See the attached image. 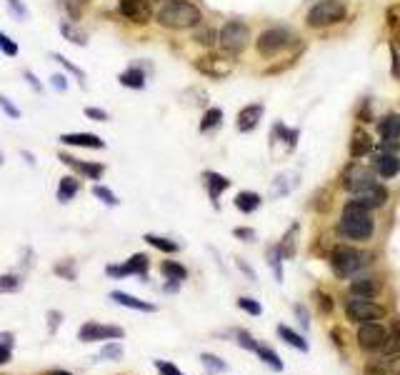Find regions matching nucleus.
Returning <instances> with one entry per match:
<instances>
[{"label": "nucleus", "instance_id": "f257e3e1", "mask_svg": "<svg viewBox=\"0 0 400 375\" xmlns=\"http://www.w3.org/2000/svg\"><path fill=\"white\" fill-rule=\"evenodd\" d=\"M158 23L163 28L170 30H186V28H198L203 21L200 8L193 5L190 0H168L166 5L158 10Z\"/></svg>", "mask_w": 400, "mask_h": 375}, {"label": "nucleus", "instance_id": "f03ea898", "mask_svg": "<svg viewBox=\"0 0 400 375\" xmlns=\"http://www.w3.org/2000/svg\"><path fill=\"white\" fill-rule=\"evenodd\" d=\"M373 218L370 210L358 205V203L348 201L343 208V218L338 223V233L345 238V240H368L373 236Z\"/></svg>", "mask_w": 400, "mask_h": 375}, {"label": "nucleus", "instance_id": "7ed1b4c3", "mask_svg": "<svg viewBox=\"0 0 400 375\" xmlns=\"http://www.w3.org/2000/svg\"><path fill=\"white\" fill-rule=\"evenodd\" d=\"M368 263H370V255L363 253V250L351 248V245H338L331 253V268L338 278H353Z\"/></svg>", "mask_w": 400, "mask_h": 375}, {"label": "nucleus", "instance_id": "20e7f679", "mask_svg": "<svg viewBox=\"0 0 400 375\" xmlns=\"http://www.w3.org/2000/svg\"><path fill=\"white\" fill-rule=\"evenodd\" d=\"M298 43V35L288 28H268L265 33L258 35L256 41V48L263 58H273L278 53H283V50L293 48Z\"/></svg>", "mask_w": 400, "mask_h": 375}, {"label": "nucleus", "instance_id": "39448f33", "mask_svg": "<svg viewBox=\"0 0 400 375\" xmlns=\"http://www.w3.org/2000/svg\"><path fill=\"white\" fill-rule=\"evenodd\" d=\"M345 5L340 0H323V3H315V5L308 10V18L305 23L311 28H328V25H335V23L345 21Z\"/></svg>", "mask_w": 400, "mask_h": 375}, {"label": "nucleus", "instance_id": "423d86ee", "mask_svg": "<svg viewBox=\"0 0 400 375\" xmlns=\"http://www.w3.org/2000/svg\"><path fill=\"white\" fill-rule=\"evenodd\" d=\"M218 41H221V48L230 56H238L248 48L250 43V28L243 21H228L218 33Z\"/></svg>", "mask_w": 400, "mask_h": 375}, {"label": "nucleus", "instance_id": "0eeeda50", "mask_svg": "<svg viewBox=\"0 0 400 375\" xmlns=\"http://www.w3.org/2000/svg\"><path fill=\"white\" fill-rule=\"evenodd\" d=\"M345 312H348V318L355 320V323H375L386 315V308L378 306L375 300L370 298H358V295H353L348 303H345Z\"/></svg>", "mask_w": 400, "mask_h": 375}, {"label": "nucleus", "instance_id": "6e6552de", "mask_svg": "<svg viewBox=\"0 0 400 375\" xmlns=\"http://www.w3.org/2000/svg\"><path fill=\"white\" fill-rule=\"evenodd\" d=\"M388 341V330L380 323H363L358 330V345L366 350V353H375V350H383Z\"/></svg>", "mask_w": 400, "mask_h": 375}, {"label": "nucleus", "instance_id": "1a4fd4ad", "mask_svg": "<svg viewBox=\"0 0 400 375\" xmlns=\"http://www.w3.org/2000/svg\"><path fill=\"white\" fill-rule=\"evenodd\" d=\"M378 185L375 183V175H373L370 168L366 166H351L348 170H345L343 175V188L345 190H351L353 195L355 193H363V190H368V188Z\"/></svg>", "mask_w": 400, "mask_h": 375}, {"label": "nucleus", "instance_id": "9d476101", "mask_svg": "<svg viewBox=\"0 0 400 375\" xmlns=\"http://www.w3.org/2000/svg\"><path fill=\"white\" fill-rule=\"evenodd\" d=\"M118 10L123 18H128L131 23H148L153 18V5L151 0H118Z\"/></svg>", "mask_w": 400, "mask_h": 375}, {"label": "nucleus", "instance_id": "9b49d317", "mask_svg": "<svg viewBox=\"0 0 400 375\" xmlns=\"http://www.w3.org/2000/svg\"><path fill=\"white\" fill-rule=\"evenodd\" d=\"M78 338L83 343H93V341H118L123 338V328L115 326H98V323H88L78 330Z\"/></svg>", "mask_w": 400, "mask_h": 375}, {"label": "nucleus", "instance_id": "f8f14e48", "mask_svg": "<svg viewBox=\"0 0 400 375\" xmlns=\"http://www.w3.org/2000/svg\"><path fill=\"white\" fill-rule=\"evenodd\" d=\"M195 68H198L200 73H205V76L218 80V78H225L230 70H233V62L225 60V58H218V56H208V58H198Z\"/></svg>", "mask_w": 400, "mask_h": 375}, {"label": "nucleus", "instance_id": "ddd939ff", "mask_svg": "<svg viewBox=\"0 0 400 375\" xmlns=\"http://www.w3.org/2000/svg\"><path fill=\"white\" fill-rule=\"evenodd\" d=\"M60 143H63V146L93 148V150H100V148H105L103 138H100V135H96V133H63Z\"/></svg>", "mask_w": 400, "mask_h": 375}, {"label": "nucleus", "instance_id": "4468645a", "mask_svg": "<svg viewBox=\"0 0 400 375\" xmlns=\"http://www.w3.org/2000/svg\"><path fill=\"white\" fill-rule=\"evenodd\" d=\"M388 201V190L383 185H373L368 188V190H363V193H355L353 195V203H358V205H363V208H380L383 203Z\"/></svg>", "mask_w": 400, "mask_h": 375}, {"label": "nucleus", "instance_id": "2eb2a0df", "mask_svg": "<svg viewBox=\"0 0 400 375\" xmlns=\"http://www.w3.org/2000/svg\"><path fill=\"white\" fill-rule=\"evenodd\" d=\"M263 111H265V108H263L260 103L245 105V108L238 113V130H241V133L256 130L258 123H260V118H263Z\"/></svg>", "mask_w": 400, "mask_h": 375}, {"label": "nucleus", "instance_id": "dca6fc26", "mask_svg": "<svg viewBox=\"0 0 400 375\" xmlns=\"http://www.w3.org/2000/svg\"><path fill=\"white\" fill-rule=\"evenodd\" d=\"M145 271H148V255H143V253H135V255H133L125 265H120V268H115V265L108 268L111 275H133V273L145 275Z\"/></svg>", "mask_w": 400, "mask_h": 375}, {"label": "nucleus", "instance_id": "f3484780", "mask_svg": "<svg viewBox=\"0 0 400 375\" xmlns=\"http://www.w3.org/2000/svg\"><path fill=\"white\" fill-rule=\"evenodd\" d=\"M298 135H300V133H298L296 128L290 130L283 123H276L273 125V130H270V140H273V143H285V153H293V150H296Z\"/></svg>", "mask_w": 400, "mask_h": 375}, {"label": "nucleus", "instance_id": "a211bd4d", "mask_svg": "<svg viewBox=\"0 0 400 375\" xmlns=\"http://www.w3.org/2000/svg\"><path fill=\"white\" fill-rule=\"evenodd\" d=\"M375 170L380 178H393L400 173V158L393 153H378L375 155Z\"/></svg>", "mask_w": 400, "mask_h": 375}, {"label": "nucleus", "instance_id": "6ab92c4d", "mask_svg": "<svg viewBox=\"0 0 400 375\" xmlns=\"http://www.w3.org/2000/svg\"><path fill=\"white\" fill-rule=\"evenodd\" d=\"M383 283L378 278H355L351 283V295H358V298H373L378 295Z\"/></svg>", "mask_w": 400, "mask_h": 375}, {"label": "nucleus", "instance_id": "aec40b11", "mask_svg": "<svg viewBox=\"0 0 400 375\" xmlns=\"http://www.w3.org/2000/svg\"><path fill=\"white\" fill-rule=\"evenodd\" d=\"M203 181H205L208 195H210V201H213V203H218V198H221L223 190H228V188H230L228 178H225V175H221V173H213V170H208V173L203 175Z\"/></svg>", "mask_w": 400, "mask_h": 375}, {"label": "nucleus", "instance_id": "412c9836", "mask_svg": "<svg viewBox=\"0 0 400 375\" xmlns=\"http://www.w3.org/2000/svg\"><path fill=\"white\" fill-rule=\"evenodd\" d=\"M373 150V138L366 130H355L351 138V155L353 158H363Z\"/></svg>", "mask_w": 400, "mask_h": 375}, {"label": "nucleus", "instance_id": "4be33fe9", "mask_svg": "<svg viewBox=\"0 0 400 375\" xmlns=\"http://www.w3.org/2000/svg\"><path fill=\"white\" fill-rule=\"evenodd\" d=\"M118 80H120V85L133 88V91L145 88V73H143V68H138V65H131L128 70H123V73L118 76Z\"/></svg>", "mask_w": 400, "mask_h": 375}, {"label": "nucleus", "instance_id": "5701e85b", "mask_svg": "<svg viewBox=\"0 0 400 375\" xmlns=\"http://www.w3.org/2000/svg\"><path fill=\"white\" fill-rule=\"evenodd\" d=\"M60 160H63V163H68V166L78 168V170H80L83 175H88L90 181H98V178L103 175V170H105L100 163H78V158H73V155H65V153L60 155Z\"/></svg>", "mask_w": 400, "mask_h": 375}, {"label": "nucleus", "instance_id": "b1692460", "mask_svg": "<svg viewBox=\"0 0 400 375\" xmlns=\"http://www.w3.org/2000/svg\"><path fill=\"white\" fill-rule=\"evenodd\" d=\"M111 298L115 300L118 306H125V308H133V310H143V312H155V306L153 303H145V300H138L133 298V295H128V293H111Z\"/></svg>", "mask_w": 400, "mask_h": 375}, {"label": "nucleus", "instance_id": "393cba45", "mask_svg": "<svg viewBox=\"0 0 400 375\" xmlns=\"http://www.w3.org/2000/svg\"><path fill=\"white\" fill-rule=\"evenodd\" d=\"M378 133L383 140H400V115H388L378 123Z\"/></svg>", "mask_w": 400, "mask_h": 375}, {"label": "nucleus", "instance_id": "a878e982", "mask_svg": "<svg viewBox=\"0 0 400 375\" xmlns=\"http://www.w3.org/2000/svg\"><path fill=\"white\" fill-rule=\"evenodd\" d=\"M235 208L241 210V213H253V210L260 208V195L243 190V193L235 195Z\"/></svg>", "mask_w": 400, "mask_h": 375}, {"label": "nucleus", "instance_id": "bb28decb", "mask_svg": "<svg viewBox=\"0 0 400 375\" xmlns=\"http://www.w3.org/2000/svg\"><path fill=\"white\" fill-rule=\"evenodd\" d=\"M60 35L65 38V41H70L73 45H88V33H83V30L78 28L76 23H60Z\"/></svg>", "mask_w": 400, "mask_h": 375}, {"label": "nucleus", "instance_id": "cd10ccee", "mask_svg": "<svg viewBox=\"0 0 400 375\" xmlns=\"http://www.w3.org/2000/svg\"><path fill=\"white\" fill-rule=\"evenodd\" d=\"M78 181L73 178V175H65V178H60V183H58V201L60 203H68L73 201L78 195Z\"/></svg>", "mask_w": 400, "mask_h": 375}, {"label": "nucleus", "instance_id": "c85d7f7f", "mask_svg": "<svg viewBox=\"0 0 400 375\" xmlns=\"http://www.w3.org/2000/svg\"><path fill=\"white\" fill-rule=\"evenodd\" d=\"M278 335H280V338H283V341L288 343V345L298 348V350H303V353H308V348H311L303 335H298L296 330H290V328H285V326L278 328Z\"/></svg>", "mask_w": 400, "mask_h": 375}, {"label": "nucleus", "instance_id": "c756f323", "mask_svg": "<svg viewBox=\"0 0 400 375\" xmlns=\"http://www.w3.org/2000/svg\"><path fill=\"white\" fill-rule=\"evenodd\" d=\"M221 123H223V111H221V108H210V111H205L203 120H200V133L215 130V128H218Z\"/></svg>", "mask_w": 400, "mask_h": 375}, {"label": "nucleus", "instance_id": "7c9ffc66", "mask_svg": "<svg viewBox=\"0 0 400 375\" xmlns=\"http://www.w3.org/2000/svg\"><path fill=\"white\" fill-rule=\"evenodd\" d=\"M58 3H60V8L73 18V21H78V18L83 15L85 8H88L90 0H58Z\"/></svg>", "mask_w": 400, "mask_h": 375}, {"label": "nucleus", "instance_id": "2f4dec72", "mask_svg": "<svg viewBox=\"0 0 400 375\" xmlns=\"http://www.w3.org/2000/svg\"><path fill=\"white\" fill-rule=\"evenodd\" d=\"M160 271H163V275H166L168 280H178V283H180V280L188 278V271H186V268H183V265H178V263H173V260H166Z\"/></svg>", "mask_w": 400, "mask_h": 375}, {"label": "nucleus", "instance_id": "473e14b6", "mask_svg": "<svg viewBox=\"0 0 400 375\" xmlns=\"http://www.w3.org/2000/svg\"><path fill=\"white\" fill-rule=\"evenodd\" d=\"M256 353L260 355L263 363H265V365H270L273 370H283V361H280V358H278V353H273L270 348L258 345V348H256Z\"/></svg>", "mask_w": 400, "mask_h": 375}, {"label": "nucleus", "instance_id": "72a5a7b5", "mask_svg": "<svg viewBox=\"0 0 400 375\" xmlns=\"http://www.w3.org/2000/svg\"><path fill=\"white\" fill-rule=\"evenodd\" d=\"M145 240H148L153 248L163 250V253H178V243H173V240H168V238H160V236H153V233H148V236H145Z\"/></svg>", "mask_w": 400, "mask_h": 375}, {"label": "nucleus", "instance_id": "f704fd0d", "mask_svg": "<svg viewBox=\"0 0 400 375\" xmlns=\"http://www.w3.org/2000/svg\"><path fill=\"white\" fill-rule=\"evenodd\" d=\"M296 233H298V225H293V228L285 233L283 245H280V253H283V258H293V255H296Z\"/></svg>", "mask_w": 400, "mask_h": 375}, {"label": "nucleus", "instance_id": "c9c22d12", "mask_svg": "<svg viewBox=\"0 0 400 375\" xmlns=\"http://www.w3.org/2000/svg\"><path fill=\"white\" fill-rule=\"evenodd\" d=\"M50 58H53V60H56V62H60V65H63V68H65V70H68V73H73V76H76L78 80H80V85H85V76H83V70L78 68V65H73V62H70L68 58L60 56V53H53V56H50Z\"/></svg>", "mask_w": 400, "mask_h": 375}, {"label": "nucleus", "instance_id": "e433bc0d", "mask_svg": "<svg viewBox=\"0 0 400 375\" xmlns=\"http://www.w3.org/2000/svg\"><path fill=\"white\" fill-rule=\"evenodd\" d=\"M93 195H96V198H100V201H103L105 205H111V208H115L118 203H120V201H118V195L113 193L111 188H105V185H96V188H93Z\"/></svg>", "mask_w": 400, "mask_h": 375}, {"label": "nucleus", "instance_id": "4c0bfd02", "mask_svg": "<svg viewBox=\"0 0 400 375\" xmlns=\"http://www.w3.org/2000/svg\"><path fill=\"white\" fill-rule=\"evenodd\" d=\"M280 258H283V253H280V248H273V250H268V263H270V268H273V271H276V278L278 280H283V260H280Z\"/></svg>", "mask_w": 400, "mask_h": 375}, {"label": "nucleus", "instance_id": "58836bf2", "mask_svg": "<svg viewBox=\"0 0 400 375\" xmlns=\"http://www.w3.org/2000/svg\"><path fill=\"white\" fill-rule=\"evenodd\" d=\"M386 353H400V320L395 323V328H393V333L388 335V341H386V348H383Z\"/></svg>", "mask_w": 400, "mask_h": 375}, {"label": "nucleus", "instance_id": "ea45409f", "mask_svg": "<svg viewBox=\"0 0 400 375\" xmlns=\"http://www.w3.org/2000/svg\"><path fill=\"white\" fill-rule=\"evenodd\" d=\"M200 361H203V365H205L208 370H213V373H223V370H228V365H225L221 358H215V355H210V353H205Z\"/></svg>", "mask_w": 400, "mask_h": 375}, {"label": "nucleus", "instance_id": "a19ab883", "mask_svg": "<svg viewBox=\"0 0 400 375\" xmlns=\"http://www.w3.org/2000/svg\"><path fill=\"white\" fill-rule=\"evenodd\" d=\"M0 50H3L5 56H10V58L18 56V43H15L10 35L3 33V30H0Z\"/></svg>", "mask_w": 400, "mask_h": 375}, {"label": "nucleus", "instance_id": "79ce46f5", "mask_svg": "<svg viewBox=\"0 0 400 375\" xmlns=\"http://www.w3.org/2000/svg\"><path fill=\"white\" fill-rule=\"evenodd\" d=\"M0 111L5 113L8 118H13V120L21 118V108H18V105H13V100H10V98H5V95H0Z\"/></svg>", "mask_w": 400, "mask_h": 375}, {"label": "nucleus", "instance_id": "37998d69", "mask_svg": "<svg viewBox=\"0 0 400 375\" xmlns=\"http://www.w3.org/2000/svg\"><path fill=\"white\" fill-rule=\"evenodd\" d=\"M18 288H21L18 275H0V293H15Z\"/></svg>", "mask_w": 400, "mask_h": 375}, {"label": "nucleus", "instance_id": "c03bdc74", "mask_svg": "<svg viewBox=\"0 0 400 375\" xmlns=\"http://www.w3.org/2000/svg\"><path fill=\"white\" fill-rule=\"evenodd\" d=\"M5 5H8V10L13 13V18H18V21H25V18H28V8L23 5L21 0H5Z\"/></svg>", "mask_w": 400, "mask_h": 375}, {"label": "nucleus", "instance_id": "a18cd8bd", "mask_svg": "<svg viewBox=\"0 0 400 375\" xmlns=\"http://www.w3.org/2000/svg\"><path fill=\"white\" fill-rule=\"evenodd\" d=\"M238 306H241V310L250 312V315H260V312H263L260 303H258V300H253V298H241V300H238Z\"/></svg>", "mask_w": 400, "mask_h": 375}, {"label": "nucleus", "instance_id": "49530a36", "mask_svg": "<svg viewBox=\"0 0 400 375\" xmlns=\"http://www.w3.org/2000/svg\"><path fill=\"white\" fill-rule=\"evenodd\" d=\"M390 56H393V76L400 78V38L390 41Z\"/></svg>", "mask_w": 400, "mask_h": 375}, {"label": "nucleus", "instance_id": "de8ad7c7", "mask_svg": "<svg viewBox=\"0 0 400 375\" xmlns=\"http://www.w3.org/2000/svg\"><path fill=\"white\" fill-rule=\"evenodd\" d=\"M383 368L388 370V373H393V375H400V353H393V355H388L386 361H383Z\"/></svg>", "mask_w": 400, "mask_h": 375}, {"label": "nucleus", "instance_id": "09e8293b", "mask_svg": "<svg viewBox=\"0 0 400 375\" xmlns=\"http://www.w3.org/2000/svg\"><path fill=\"white\" fill-rule=\"evenodd\" d=\"M195 43H200V45H213L215 43V30L205 28V30H200V33H195Z\"/></svg>", "mask_w": 400, "mask_h": 375}, {"label": "nucleus", "instance_id": "8fccbe9b", "mask_svg": "<svg viewBox=\"0 0 400 375\" xmlns=\"http://www.w3.org/2000/svg\"><path fill=\"white\" fill-rule=\"evenodd\" d=\"M85 118L96 120V123H105V120H111V115L100 108H85Z\"/></svg>", "mask_w": 400, "mask_h": 375}, {"label": "nucleus", "instance_id": "3c124183", "mask_svg": "<svg viewBox=\"0 0 400 375\" xmlns=\"http://www.w3.org/2000/svg\"><path fill=\"white\" fill-rule=\"evenodd\" d=\"M155 368L160 370V375H183L173 363H166V361H155Z\"/></svg>", "mask_w": 400, "mask_h": 375}, {"label": "nucleus", "instance_id": "603ef678", "mask_svg": "<svg viewBox=\"0 0 400 375\" xmlns=\"http://www.w3.org/2000/svg\"><path fill=\"white\" fill-rule=\"evenodd\" d=\"M50 83H53V88H56V91H68V78L60 76V73L50 78Z\"/></svg>", "mask_w": 400, "mask_h": 375}, {"label": "nucleus", "instance_id": "864d4df0", "mask_svg": "<svg viewBox=\"0 0 400 375\" xmlns=\"http://www.w3.org/2000/svg\"><path fill=\"white\" fill-rule=\"evenodd\" d=\"M25 80L30 83V88H33L35 93H43V85H41V80L35 78V73L33 70H25Z\"/></svg>", "mask_w": 400, "mask_h": 375}, {"label": "nucleus", "instance_id": "5fc2aeb1", "mask_svg": "<svg viewBox=\"0 0 400 375\" xmlns=\"http://www.w3.org/2000/svg\"><path fill=\"white\" fill-rule=\"evenodd\" d=\"M235 238H241V240H256V230H250V228H235Z\"/></svg>", "mask_w": 400, "mask_h": 375}, {"label": "nucleus", "instance_id": "6e6d98bb", "mask_svg": "<svg viewBox=\"0 0 400 375\" xmlns=\"http://www.w3.org/2000/svg\"><path fill=\"white\" fill-rule=\"evenodd\" d=\"M123 355V350H120V345H108L103 350V358H113V361H118Z\"/></svg>", "mask_w": 400, "mask_h": 375}, {"label": "nucleus", "instance_id": "4d7b16f0", "mask_svg": "<svg viewBox=\"0 0 400 375\" xmlns=\"http://www.w3.org/2000/svg\"><path fill=\"white\" fill-rule=\"evenodd\" d=\"M238 338H241V345L243 348H248V350H256L258 343L256 341H250V335L248 333H238Z\"/></svg>", "mask_w": 400, "mask_h": 375}, {"label": "nucleus", "instance_id": "13d9d810", "mask_svg": "<svg viewBox=\"0 0 400 375\" xmlns=\"http://www.w3.org/2000/svg\"><path fill=\"white\" fill-rule=\"evenodd\" d=\"M8 361H10V348L0 343V363H8Z\"/></svg>", "mask_w": 400, "mask_h": 375}, {"label": "nucleus", "instance_id": "bf43d9fd", "mask_svg": "<svg viewBox=\"0 0 400 375\" xmlns=\"http://www.w3.org/2000/svg\"><path fill=\"white\" fill-rule=\"evenodd\" d=\"M360 120H363V123H370V113H368V103H363V108H360Z\"/></svg>", "mask_w": 400, "mask_h": 375}, {"label": "nucleus", "instance_id": "052dcab7", "mask_svg": "<svg viewBox=\"0 0 400 375\" xmlns=\"http://www.w3.org/2000/svg\"><path fill=\"white\" fill-rule=\"evenodd\" d=\"M296 310H298V315H300V323H303V328H308V312H305V308L298 306Z\"/></svg>", "mask_w": 400, "mask_h": 375}, {"label": "nucleus", "instance_id": "680f3d73", "mask_svg": "<svg viewBox=\"0 0 400 375\" xmlns=\"http://www.w3.org/2000/svg\"><path fill=\"white\" fill-rule=\"evenodd\" d=\"M320 308H323V312L331 310V298L328 295H320Z\"/></svg>", "mask_w": 400, "mask_h": 375}, {"label": "nucleus", "instance_id": "e2e57ef3", "mask_svg": "<svg viewBox=\"0 0 400 375\" xmlns=\"http://www.w3.org/2000/svg\"><path fill=\"white\" fill-rule=\"evenodd\" d=\"M308 3H313V5H315V3H323V0H308Z\"/></svg>", "mask_w": 400, "mask_h": 375}, {"label": "nucleus", "instance_id": "0e129e2a", "mask_svg": "<svg viewBox=\"0 0 400 375\" xmlns=\"http://www.w3.org/2000/svg\"><path fill=\"white\" fill-rule=\"evenodd\" d=\"M53 375H70V373H53Z\"/></svg>", "mask_w": 400, "mask_h": 375}, {"label": "nucleus", "instance_id": "69168bd1", "mask_svg": "<svg viewBox=\"0 0 400 375\" xmlns=\"http://www.w3.org/2000/svg\"><path fill=\"white\" fill-rule=\"evenodd\" d=\"M153 3H158V0H153Z\"/></svg>", "mask_w": 400, "mask_h": 375}]
</instances>
